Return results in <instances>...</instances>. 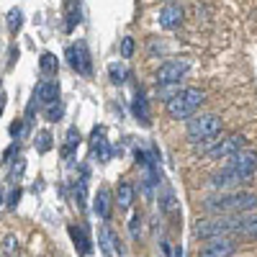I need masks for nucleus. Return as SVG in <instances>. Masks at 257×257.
<instances>
[{"mask_svg": "<svg viewBox=\"0 0 257 257\" xmlns=\"http://www.w3.org/2000/svg\"><path fill=\"white\" fill-rule=\"evenodd\" d=\"M93 208H95V213H98L103 221L111 219V190H108V188H100V190H98Z\"/></svg>", "mask_w": 257, "mask_h": 257, "instance_id": "16", "label": "nucleus"}, {"mask_svg": "<svg viewBox=\"0 0 257 257\" xmlns=\"http://www.w3.org/2000/svg\"><path fill=\"white\" fill-rule=\"evenodd\" d=\"M39 67H41V72L44 75H57V70H59V59L52 54V52H44L39 57Z\"/></svg>", "mask_w": 257, "mask_h": 257, "instance_id": "23", "label": "nucleus"}, {"mask_svg": "<svg viewBox=\"0 0 257 257\" xmlns=\"http://www.w3.org/2000/svg\"><path fill=\"white\" fill-rule=\"evenodd\" d=\"M24 170H26V160H24V157H18V160H16V165L11 167V180H13V183H18L21 178H24Z\"/></svg>", "mask_w": 257, "mask_h": 257, "instance_id": "29", "label": "nucleus"}, {"mask_svg": "<svg viewBox=\"0 0 257 257\" xmlns=\"http://www.w3.org/2000/svg\"><path fill=\"white\" fill-rule=\"evenodd\" d=\"M70 237H72V244L77 247V252L82 254V257H88L90 252H93V242H90V237H88V226H77V224H70Z\"/></svg>", "mask_w": 257, "mask_h": 257, "instance_id": "13", "label": "nucleus"}, {"mask_svg": "<svg viewBox=\"0 0 257 257\" xmlns=\"http://www.w3.org/2000/svg\"><path fill=\"white\" fill-rule=\"evenodd\" d=\"M113 242H116V237H113L111 226H108V224H103L100 231H98V247H100V252H103L105 257H111V254L116 252V249H113Z\"/></svg>", "mask_w": 257, "mask_h": 257, "instance_id": "20", "label": "nucleus"}, {"mask_svg": "<svg viewBox=\"0 0 257 257\" xmlns=\"http://www.w3.org/2000/svg\"><path fill=\"white\" fill-rule=\"evenodd\" d=\"M108 75H111V82L113 85H123L126 82V67H121L118 62H111L108 64Z\"/></svg>", "mask_w": 257, "mask_h": 257, "instance_id": "26", "label": "nucleus"}, {"mask_svg": "<svg viewBox=\"0 0 257 257\" xmlns=\"http://www.w3.org/2000/svg\"><path fill=\"white\" fill-rule=\"evenodd\" d=\"M3 201H6V198H3V188H0V206H3Z\"/></svg>", "mask_w": 257, "mask_h": 257, "instance_id": "38", "label": "nucleus"}, {"mask_svg": "<svg viewBox=\"0 0 257 257\" xmlns=\"http://www.w3.org/2000/svg\"><path fill=\"white\" fill-rule=\"evenodd\" d=\"M93 155L98 157V162H108L111 160V149H108V144H105V139H103V128H95L93 132Z\"/></svg>", "mask_w": 257, "mask_h": 257, "instance_id": "18", "label": "nucleus"}, {"mask_svg": "<svg viewBox=\"0 0 257 257\" xmlns=\"http://www.w3.org/2000/svg\"><path fill=\"white\" fill-rule=\"evenodd\" d=\"M85 198H88V167H80V180L75 183V203L85 208Z\"/></svg>", "mask_w": 257, "mask_h": 257, "instance_id": "21", "label": "nucleus"}, {"mask_svg": "<svg viewBox=\"0 0 257 257\" xmlns=\"http://www.w3.org/2000/svg\"><path fill=\"white\" fill-rule=\"evenodd\" d=\"M188 70H190L188 59H170L157 70V85H180Z\"/></svg>", "mask_w": 257, "mask_h": 257, "instance_id": "8", "label": "nucleus"}, {"mask_svg": "<svg viewBox=\"0 0 257 257\" xmlns=\"http://www.w3.org/2000/svg\"><path fill=\"white\" fill-rule=\"evenodd\" d=\"M244 144H247V137L244 134H231L226 139H219L213 147H208L206 152H203V157L206 160H229L231 155L242 152Z\"/></svg>", "mask_w": 257, "mask_h": 257, "instance_id": "6", "label": "nucleus"}, {"mask_svg": "<svg viewBox=\"0 0 257 257\" xmlns=\"http://www.w3.org/2000/svg\"><path fill=\"white\" fill-rule=\"evenodd\" d=\"M21 26H24V11H21V8H11L8 11V29L13 34H18Z\"/></svg>", "mask_w": 257, "mask_h": 257, "instance_id": "25", "label": "nucleus"}, {"mask_svg": "<svg viewBox=\"0 0 257 257\" xmlns=\"http://www.w3.org/2000/svg\"><path fill=\"white\" fill-rule=\"evenodd\" d=\"M134 196H137V188L128 183V180H123V183H118V190H116V203H118V208H128L134 203Z\"/></svg>", "mask_w": 257, "mask_h": 257, "instance_id": "19", "label": "nucleus"}, {"mask_svg": "<svg viewBox=\"0 0 257 257\" xmlns=\"http://www.w3.org/2000/svg\"><path fill=\"white\" fill-rule=\"evenodd\" d=\"M224 170H229V173H234V175H239L242 180H249L257 173V152H254V149H242V152L231 155L226 160Z\"/></svg>", "mask_w": 257, "mask_h": 257, "instance_id": "5", "label": "nucleus"}, {"mask_svg": "<svg viewBox=\"0 0 257 257\" xmlns=\"http://www.w3.org/2000/svg\"><path fill=\"white\" fill-rule=\"evenodd\" d=\"M3 108H6V95L0 93V116H3Z\"/></svg>", "mask_w": 257, "mask_h": 257, "instance_id": "36", "label": "nucleus"}, {"mask_svg": "<svg viewBox=\"0 0 257 257\" xmlns=\"http://www.w3.org/2000/svg\"><path fill=\"white\" fill-rule=\"evenodd\" d=\"M62 116H64V103L59 100V103H52V105H47V121L49 123H57V121H62Z\"/></svg>", "mask_w": 257, "mask_h": 257, "instance_id": "27", "label": "nucleus"}, {"mask_svg": "<svg viewBox=\"0 0 257 257\" xmlns=\"http://www.w3.org/2000/svg\"><path fill=\"white\" fill-rule=\"evenodd\" d=\"M206 100L203 90L198 88H183L173 100H167V116L175 118V121H190L193 116H196V111L201 108V103Z\"/></svg>", "mask_w": 257, "mask_h": 257, "instance_id": "2", "label": "nucleus"}, {"mask_svg": "<svg viewBox=\"0 0 257 257\" xmlns=\"http://www.w3.org/2000/svg\"><path fill=\"white\" fill-rule=\"evenodd\" d=\"M234 252H237V242L231 237H221V239L206 242V247L198 252V257H231Z\"/></svg>", "mask_w": 257, "mask_h": 257, "instance_id": "9", "label": "nucleus"}, {"mask_svg": "<svg viewBox=\"0 0 257 257\" xmlns=\"http://www.w3.org/2000/svg\"><path fill=\"white\" fill-rule=\"evenodd\" d=\"M134 49H137L134 39L132 36H123L121 39V57H134Z\"/></svg>", "mask_w": 257, "mask_h": 257, "instance_id": "32", "label": "nucleus"}, {"mask_svg": "<svg viewBox=\"0 0 257 257\" xmlns=\"http://www.w3.org/2000/svg\"><path fill=\"white\" fill-rule=\"evenodd\" d=\"M67 62H70V67L82 75V77H93V57L88 52V44L85 41H77V44L67 47Z\"/></svg>", "mask_w": 257, "mask_h": 257, "instance_id": "7", "label": "nucleus"}, {"mask_svg": "<svg viewBox=\"0 0 257 257\" xmlns=\"http://www.w3.org/2000/svg\"><path fill=\"white\" fill-rule=\"evenodd\" d=\"M237 239H257V216L254 213H239L237 216V231H234Z\"/></svg>", "mask_w": 257, "mask_h": 257, "instance_id": "11", "label": "nucleus"}, {"mask_svg": "<svg viewBox=\"0 0 257 257\" xmlns=\"http://www.w3.org/2000/svg\"><path fill=\"white\" fill-rule=\"evenodd\" d=\"M242 183H247V180H242L239 175L229 173V170H221V173H216V175L211 178V185H213V188H219V190H229V188H237V185H242Z\"/></svg>", "mask_w": 257, "mask_h": 257, "instance_id": "15", "label": "nucleus"}, {"mask_svg": "<svg viewBox=\"0 0 257 257\" xmlns=\"http://www.w3.org/2000/svg\"><path fill=\"white\" fill-rule=\"evenodd\" d=\"M18 147H21V144H18V142H13V144L6 149V155H3V162H6V165H8V162H13V155H18Z\"/></svg>", "mask_w": 257, "mask_h": 257, "instance_id": "35", "label": "nucleus"}, {"mask_svg": "<svg viewBox=\"0 0 257 257\" xmlns=\"http://www.w3.org/2000/svg\"><path fill=\"white\" fill-rule=\"evenodd\" d=\"M3 252H6V257H16L18 254V239L16 237H6L3 239Z\"/></svg>", "mask_w": 257, "mask_h": 257, "instance_id": "31", "label": "nucleus"}, {"mask_svg": "<svg viewBox=\"0 0 257 257\" xmlns=\"http://www.w3.org/2000/svg\"><path fill=\"white\" fill-rule=\"evenodd\" d=\"M257 208V193L249 190H234L221 193V196H211L203 201V211L213 216H234V213H249Z\"/></svg>", "mask_w": 257, "mask_h": 257, "instance_id": "1", "label": "nucleus"}, {"mask_svg": "<svg viewBox=\"0 0 257 257\" xmlns=\"http://www.w3.org/2000/svg\"><path fill=\"white\" fill-rule=\"evenodd\" d=\"M180 90H183L180 85H157V95H160L165 103H167V100H173Z\"/></svg>", "mask_w": 257, "mask_h": 257, "instance_id": "28", "label": "nucleus"}, {"mask_svg": "<svg viewBox=\"0 0 257 257\" xmlns=\"http://www.w3.org/2000/svg\"><path fill=\"white\" fill-rule=\"evenodd\" d=\"M36 152H41V155H47L49 149L54 147V137H52V132H39L36 134Z\"/></svg>", "mask_w": 257, "mask_h": 257, "instance_id": "24", "label": "nucleus"}, {"mask_svg": "<svg viewBox=\"0 0 257 257\" xmlns=\"http://www.w3.org/2000/svg\"><path fill=\"white\" fill-rule=\"evenodd\" d=\"M162 208H165V211H175V196H173V190H167V193H165Z\"/></svg>", "mask_w": 257, "mask_h": 257, "instance_id": "34", "label": "nucleus"}, {"mask_svg": "<svg viewBox=\"0 0 257 257\" xmlns=\"http://www.w3.org/2000/svg\"><path fill=\"white\" fill-rule=\"evenodd\" d=\"M132 113H134V118L142 123V126H152V113H149V100H147V95L139 90L137 95H134V100H132Z\"/></svg>", "mask_w": 257, "mask_h": 257, "instance_id": "14", "label": "nucleus"}, {"mask_svg": "<svg viewBox=\"0 0 257 257\" xmlns=\"http://www.w3.org/2000/svg\"><path fill=\"white\" fill-rule=\"evenodd\" d=\"M128 234H132V239H139V234H142V216L139 213H134V216L128 219Z\"/></svg>", "mask_w": 257, "mask_h": 257, "instance_id": "30", "label": "nucleus"}, {"mask_svg": "<svg viewBox=\"0 0 257 257\" xmlns=\"http://www.w3.org/2000/svg\"><path fill=\"white\" fill-rule=\"evenodd\" d=\"M80 21H82L80 0H67V24H64V31H75V26Z\"/></svg>", "mask_w": 257, "mask_h": 257, "instance_id": "22", "label": "nucleus"}, {"mask_svg": "<svg viewBox=\"0 0 257 257\" xmlns=\"http://www.w3.org/2000/svg\"><path fill=\"white\" fill-rule=\"evenodd\" d=\"M82 142V137H80V132L75 126H70L67 128V134H64V144H62V157L64 160H72V155L77 152V144Z\"/></svg>", "mask_w": 257, "mask_h": 257, "instance_id": "17", "label": "nucleus"}, {"mask_svg": "<svg viewBox=\"0 0 257 257\" xmlns=\"http://www.w3.org/2000/svg\"><path fill=\"white\" fill-rule=\"evenodd\" d=\"M180 21H183V6L175 3V0L165 3V8L160 11V26L162 29H175V26H180Z\"/></svg>", "mask_w": 257, "mask_h": 257, "instance_id": "12", "label": "nucleus"}, {"mask_svg": "<svg viewBox=\"0 0 257 257\" xmlns=\"http://www.w3.org/2000/svg\"><path fill=\"white\" fill-rule=\"evenodd\" d=\"M185 134L193 144H198L203 139L211 137H219L221 134V118L213 116V113H201V116H193L185 126Z\"/></svg>", "mask_w": 257, "mask_h": 257, "instance_id": "4", "label": "nucleus"}, {"mask_svg": "<svg viewBox=\"0 0 257 257\" xmlns=\"http://www.w3.org/2000/svg\"><path fill=\"white\" fill-rule=\"evenodd\" d=\"M21 196H24V190H21V188L16 185V188H13V190L8 193V198H6V206H8V208H16V206H18V201H21Z\"/></svg>", "mask_w": 257, "mask_h": 257, "instance_id": "33", "label": "nucleus"}, {"mask_svg": "<svg viewBox=\"0 0 257 257\" xmlns=\"http://www.w3.org/2000/svg\"><path fill=\"white\" fill-rule=\"evenodd\" d=\"M237 216L239 213H234V216H211V219H203L193 226V234H196L198 239H221V237H231L234 239V231H237Z\"/></svg>", "mask_w": 257, "mask_h": 257, "instance_id": "3", "label": "nucleus"}, {"mask_svg": "<svg viewBox=\"0 0 257 257\" xmlns=\"http://www.w3.org/2000/svg\"><path fill=\"white\" fill-rule=\"evenodd\" d=\"M34 95H36L39 103H44V105L59 103V82L57 80H39L36 88H34Z\"/></svg>", "mask_w": 257, "mask_h": 257, "instance_id": "10", "label": "nucleus"}, {"mask_svg": "<svg viewBox=\"0 0 257 257\" xmlns=\"http://www.w3.org/2000/svg\"><path fill=\"white\" fill-rule=\"evenodd\" d=\"M175 257H183V247H175Z\"/></svg>", "mask_w": 257, "mask_h": 257, "instance_id": "37", "label": "nucleus"}]
</instances>
